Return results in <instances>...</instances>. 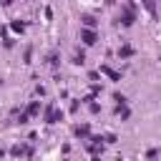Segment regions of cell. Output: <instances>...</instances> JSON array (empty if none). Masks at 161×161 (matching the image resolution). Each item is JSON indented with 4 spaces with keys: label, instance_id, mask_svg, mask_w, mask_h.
Masks as SVG:
<instances>
[{
    "label": "cell",
    "instance_id": "7a4b0ae2",
    "mask_svg": "<svg viewBox=\"0 0 161 161\" xmlns=\"http://www.w3.org/2000/svg\"><path fill=\"white\" fill-rule=\"evenodd\" d=\"M80 38H83V43H86V45H93V43H96V33H93V30H83V33H80Z\"/></svg>",
    "mask_w": 161,
    "mask_h": 161
},
{
    "label": "cell",
    "instance_id": "9c48e42d",
    "mask_svg": "<svg viewBox=\"0 0 161 161\" xmlns=\"http://www.w3.org/2000/svg\"><path fill=\"white\" fill-rule=\"evenodd\" d=\"M131 53H133V50H131L128 45H126V48H121V55H123V58H126V55H131Z\"/></svg>",
    "mask_w": 161,
    "mask_h": 161
},
{
    "label": "cell",
    "instance_id": "52a82bcc",
    "mask_svg": "<svg viewBox=\"0 0 161 161\" xmlns=\"http://www.w3.org/2000/svg\"><path fill=\"white\" fill-rule=\"evenodd\" d=\"M83 23H86V28H93V25H96V20H93L91 15H86V18H83Z\"/></svg>",
    "mask_w": 161,
    "mask_h": 161
},
{
    "label": "cell",
    "instance_id": "277c9868",
    "mask_svg": "<svg viewBox=\"0 0 161 161\" xmlns=\"http://www.w3.org/2000/svg\"><path fill=\"white\" fill-rule=\"evenodd\" d=\"M13 153H15V156H30V153H33V148H30V146H15V148H13Z\"/></svg>",
    "mask_w": 161,
    "mask_h": 161
},
{
    "label": "cell",
    "instance_id": "6da1fadb",
    "mask_svg": "<svg viewBox=\"0 0 161 161\" xmlns=\"http://www.w3.org/2000/svg\"><path fill=\"white\" fill-rule=\"evenodd\" d=\"M38 111H40V103H38V101H35V103H30V106H28V111L20 116V123H28V118H30V116H35Z\"/></svg>",
    "mask_w": 161,
    "mask_h": 161
},
{
    "label": "cell",
    "instance_id": "8992f818",
    "mask_svg": "<svg viewBox=\"0 0 161 161\" xmlns=\"http://www.w3.org/2000/svg\"><path fill=\"white\" fill-rule=\"evenodd\" d=\"M101 70H103V73H106V75H111V78H113V80H118V73H116V70H111V68H108V65H103V68H101Z\"/></svg>",
    "mask_w": 161,
    "mask_h": 161
},
{
    "label": "cell",
    "instance_id": "ba28073f",
    "mask_svg": "<svg viewBox=\"0 0 161 161\" xmlns=\"http://www.w3.org/2000/svg\"><path fill=\"white\" fill-rule=\"evenodd\" d=\"M75 133H78V136H88V126H78Z\"/></svg>",
    "mask_w": 161,
    "mask_h": 161
},
{
    "label": "cell",
    "instance_id": "5b68a950",
    "mask_svg": "<svg viewBox=\"0 0 161 161\" xmlns=\"http://www.w3.org/2000/svg\"><path fill=\"white\" fill-rule=\"evenodd\" d=\"M133 23V15H131V10H123V25H131Z\"/></svg>",
    "mask_w": 161,
    "mask_h": 161
},
{
    "label": "cell",
    "instance_id": "3957f363",
    "mask_svg": "<svg viewBox=\"0 0 161 161\" xmlns=\"http://www.w3.org/2000/svg\"><path fill=\"white\" fill-rule=\"evenodd\" d=\"M45 121H48V123H55V121H58V111H55V106H48V111H45Z\"/></svg>",
    "mask_w": 161,
    "mask_h": 161
}]
</instances>
